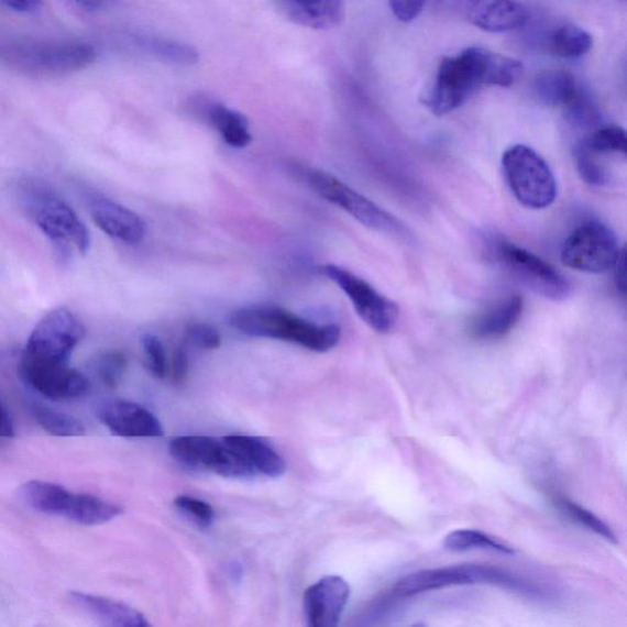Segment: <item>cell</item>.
Wrapping results in <instances>:
<instances>
[{"mask_svg":"<svg viewBox=\"0 0 627 627\" xmlns=\"http://www.w3.org/2000/svg\"><path fill=\"white\" fill-rule=\"evenodd\" d=\"M89 209L95 223L114 240L136 244L145 237V221L121 204L102 196H94L89 200Z\"/></svg>","mask_w":627,"mask_h":627,"instance_id":"17","label":"cell"},{"mask_svg":"<svg viewBox=\"0 0 627 627\" xmlns=\"http://www.w3.org/2000/svg\"><path fill=\"white\" fill-rule=\"evenodd\" d=\"M392 8L394 15L403 23H410V21L416 20L426 7L424 2H391L388 3Z\"/></svg>","mask_w":627,"mask_h":627,"instance_id":"37","label":"cell"},{"mask_svg":"<svg viewBox=\"0 0 627 627\" xmlns=\"http://www.w3.org/2000/svg\"><path fill=\"white\" fill-rule=\"evenodd\" d=\"M20 496L31 509L61 516L82 526L103 525L123 513L121 506L102 497L74 493L59 484L45 481H30L23 484Z\"/></svg>","mask_w":627,"mask_h":627,"instance_id":"4","label":"cell"},{"mask_svg":"<svg viewBox=\"0 0 627 627\" xmlns=\"http://www.w3.org/2000/svg\"><path fill=\"white\" fill-rule=\"evenodd\" d=\"M409 627H427V626L424 625V624H416V625H413V626H409Z\"/></svg>","mask_w":627,"mask_h":627,"instance_id":"43","label":"cell"},{"mask_svg":"<svg viewBox=\"0 0 627 627\" xmlns=\"http://www.w3.org/2000/svg\"><path fill=\"white\" fill-rule=\"evenodd\" d=\"M42 6V2H36V0H7V2H0V7L21 14L36 13Z\"/></svg>","mask_w":627,"mask_h":627,"instance_id":"39","label":"cell"},{"mask_svg":"<svg viewBox=\"0 0 627 627\" xmlns=\"http://www.w3.org/2000/svg\"><path fill=\"white\" fill-rule=\"evenodd\" d=\"M444 547L451 551H468L473 549H486L499 551L504 554H514V549L507 547L501 540L475 529H457L449 534L444 540Z\"/></svg>","mask_w":627,"mask_h":627,"instance_id":"27","label":"cell"},{"mask_svg":"<svg viewBox=\"0 0 627 627\" xmlns=\"http://www.w3.org/2000/svg\"><path fill=\"white\" fill-rule=\"evenodd\" d=\"M0 57L32 77H57L89 67L97 52L86 42H20L0 50Z\"/></svg>","mask_w":627,"mask_h":627,"instance_id":"5","label":"cell"},{"mask_svg":"<svg viewBox=\"0 0 627 627\" xmlns=\"http://www.w3.org/2000/svg\"><path fill=\"white\" fill-rule=\"evenodd\" d=\"M525 301L521 296H512L493 307L475 314L469 321L470 337L477 341L499 340L509 334L521 320Z\"/></svg>","mask_w":627,"mask_h":627,"instance_id":"19","label":"cell"},{"mask_svg":"<svg viewBox=\"0 0 627 627\" xmlns=\"http://www.w3.org/2000/svg\"><path fill=\"white\" fill-rule=\"evenodd\" d=\"M148 47L153 50L158 57L180 64H193L199 58L196 50L172 40L153 38L150 40Z\"/></svg>","mask_w":627,"mask_h":627,"instance_id":"34","label":"cell"},{"mask_svg":"<svg viewBox=\"0 0 627 627\" xmlns=\"http://www.w3.org/2000/svg\"><path fill=\"white\" fill-rule=\"evenodd\" d=\"M302 179L309 188L322 199L337 205L352 218L370 229L388 235L406 240L410 235L407 227L372 200L365 198L359 191L352 189L328 172L320 169H307L302 172Z\"/></svg>","mask_w":627,"mask_h":627,"instance_id":"7","label":"cell"},{"mask_svg":"<svg viewBox=\"0 0 627 627\" xmlns=\"http://www.w3.org/2000/svg\"><path fill=\"white\" fill-rule=\"evenodd\" d=\"M32 415H34L37 425L53 437L79 438L85 436L86 430L82 421L62 413V410L46 406H34Z\"/></svg>","mask_w":627,"mask_h":627,"instance_id":"26","label":"cell"},{"mask_svg":"<svg viewBox=\"0 0 627 627\" xmlns=\"http://www.w3.org/2000/svg\"><path fill=\"white\" fill-rule=\"evenodd\" d=\"M175 506L179 513L199 527L208 528L215 521L213 507L209 503L198 499V497L179 495L176 497Z\"/></svg>","mask_w":627,"mask_h":627,"instance_id":"32","label":"cell"},{"mask_svg":"<svg viewBox=\"0 0 627 627\" xmlns=\"http://www.w3.org/2000/svg\"><path fill=\"white\" fill-rule=\"evenodd\" d=\"M97 418L112 432L125 439H156L164 437L157 417L143 406L123 399L106 403L97 410Z\"/></svg>","mask_w":627,"mask_h":627,"instance_id":"15","label":"cell"},{"mask_svg":"<svg viewBox=\"0 0 627 627\" xmlns=\"http://www.w3.org/2000/svg\"><path fill=\"white\" fill-rule=\"evenodd\" d=\"M20 199L32 221L57 246L61 255L68 256L72 246L84 255L90 251L91 237L85 223L51 188L37 180H25L20 186Z\"/></svg>","mask_w":627,"mask_h":627,"instance_id":"3","label":"cell"},{"mask_svg":"<svg viewBox=\"0 0 627 627\" xmlns=\"http://www.w3.org/2000/svg\"><path fill=\"white\" fill-rule=\"evenodd\" d=\"M147 366L158 380L167 375V359L164 345L154 334H144L142 340Z\"/></svg>","mask_w":627,"mask_h":627,"instance_id":"36","label":"cell"},{"mask_svg":"<svg viewBox=\"0 0 627 627\" xmlns=\"http://www.w3.org/2000/svg\"><path fill=\"white\" fill-rule=\"evenodd\" d=\"M21 380L43 397L52 402H69L89 392L90 382L68 363H52L21 356Z\"/></svg>","mask_w":627,"mask_h":627,"instance_id":"14","label":"cell"},{"mask_svg":"<svg viewBox=\"0 0 627 627\" xmlns=\"http://www.w3.org/2000/svg\"><path fill=\"white\" fill-rule=\"evenodd\" d=\"M350 586L340 576H327L314 583L305 593L308 627H339Z\"/></svg>","mask_w":627,"mask_h":627,"instance_id":"16","label":"cell"},{"mask_svg":"<svg viewBox=\"0 0 627 627\" xmlns=\"http://www.w3.org/2000/svg\"><path fill=\"white\" fill-rule=\"evenodd\" d=\"M495 256L527 287L548 299L561 300L569 296L570 284L557 268L542 257L512 242H497Z\"/></svg>","mask_w":627,"mask_h":627,"instance_id":"13","label":"cell"},{"mask_svg":"<svg viewBox=\"0 0 627 627\" xmlns=\"http://www.w3.org/2000/svg\"><path fill=\"white\" fill-rule=\"evenodd\" d=\"M564 110L571 124L586 129L598 123L597 108L582 90L578 92Z\"/></svg>","mask_w":627,"mask_h":627,"instance_id":"33","label":"cell"},{"mask_svg":"<svg viewBox=\"0 0 627 627\" xmlns=\"http://www.w3.org/2000/svg\"><path fill=\"white\" fill-rule=\"evenodd\" d=\"M522 74L521 62L471 47L441 61L425 103L436 116H446L466 103L483 86L509 88Z\"/></svg>","mask_w":627,"mask_h":627,"instance_id":"1","label":"cell"},{"mask_svg":"<svg viewBox=\"0 0 627 627\" xmlns=\"http://www.w3.org/2000/svg\"><path fill=\"white\" fill-rule=\"evenodd\" d=\"M15 437V426L12 416L0 399V438L12 439Z\"/></svg>","mask_w":627,"mask_h":627,"instance_id":"40","label":"cell"},{"mask_svg":"<svg viewBox=\"0 0 627 627\" xmlns=\"http://www.w3.org/2000/svg\"><path fill=\"white\" fill-rule=\"evenodd\" d=\"M615 267V278H616V286L622 290V294H626V272H625V253L623 252L618 263H616Z\"/></svg>","mask_w":627,"mask_h":627,"instance_id":"41","label":"cell"},{"mask_svg":"<svg viewBox=\"0 0 627 627\" xmlns=\"http://www.w3.org/2000/svg\"><path fill=\"white\" fill-rule=\"evenodd\" d=\"M75 4L89 13L99 12V10L105 6V3L96 2V0H80V2Z\"/></svg>","mask_w":627,"mask_h":627,"instance_id":"42","label":"cell"},{"mask_svg":"<svg viewBox=\"0 0 627 627\" xmlns=\"http://www.w3.org/2000/svg\"><path fill=\"white\" fill-rule=\"evenodd\" d=\"M91 370L105 387L116 388L128 371V360L121 351H106L92 360Z\"/></svg>","mask_w":627,"mask_h":627,"instance_id":"28","label":"cell"},{"mask_svg":"<svg viewBox=\"0 0 627 627\" xmlns=\"http://www.w3.org/2000/svg\"><path fill=\"white\" fill-rule=\"evenodd\" d=\"M504 175L515 198L528 209H546L557 199V179L547 161L532 147L514 145L502 160Z\"/></svg>","mask_w":627,"mask_h":627,"instance_id":"6","label":"cell"},{"mask_svg":"<svg viewBox=\"0 0 627 627\" xmlns=\"http://www.w3.org/2000/svg\"><path fill=\"white\" fill-rule=\"evenodd\" d=\"M189 373V355L186 345L182 343L180 348L173 356L172 375L176 383H182Z\"/></svg>","mask_w":627,"mask_h":627,"instance_id":"38","label":"cell"},{"mask_svg":"<svg viewBox=\"0 0 627 627\" xmlns=\"http://www.w3.org/2000/svg\"><path fill=\"white\" fill-rule=\"evenodd\" d=\"M183 344L187 348H196L202 351L219 350L221 334L209 323H193L184 333Z\"/></svg>","mask_w":627,"mask_h":627,"instance_id":"35","label":"cell"},{"mask_svg":"<svg viewBox=\"0 0 627 627\" xmlns=\"http://www.w3.org/2000/svg\"><path fill=\"white\" fill-rule=\"evenodd\" d=\"M209 121L227 145L242 148L251 144V128L248 119L240 112L221 103L213 105L209 110Z\"/></svg>","mask_w":627,"mask_h":627,"instance_id":"24","label":"cell"},{"mask_svg":"<svg viewBox=\"0 0 627 627\" xmlns=\"http://www.w3.org/2000/svg\"><path fill=\"white\" fill-rule=\"evenodd\" d=\"M85 338L80 319L68 309L52 310L31 332L24 355L52 363H68Z\"/></svg>","mask_w":627,"mask_h":627,"instance_id":"10","label":"cell"},{"mask_svg":"<svg viewBox=\"0 0 627 627\" xmlns=\"http://www.w3.org/2000/svg\"><path fill=\"white\" fill-rule=\"evenodd\" d=\"M534 91L540 102L550 107L565 108L578 95L580 88L570 73L548 70L538 75Z\"/></svg>","mask_w":627,"mask_h":627,"instance_id":"23","label":"cell"},{"mask_svg":"<svg viewBox=\"0 0 627 627\" xmlns=\"http://www.w3.org/2000/svg\"><path fill=\"white\" fill-rule=\"evenodd\" d=\"M528 10L515 2H473L468 7V18L474 26L490 32H506L522 28Z\"/></svg>","mask_w":627,"mask_h":627,"instance_id":"21","label":"cell"},{"mask_svg":"<svg viewBox=\"0 0 627 627\" xmlns=\"http://www.w3.org/2000/svg\"><path fill=\"white\" fill-rule=\"evenodd\" d=\"M223 441L254 475L263 474L267 479H278L287 470V464L283 457L261 439L246 436H229L224 437Z\"/></svg>","mask_w":627,"mask_h":627,"instance_id":"20","label":"cell"},{"mask_svg":"<svg viewBox=\"0 0 627 627\" xmlns=\"http://www.w3.org/2000/svg\"><path fill=\"white\" fill-rule=\"evenodd\" d=\"M69 598L99 627H154L144 614L121 601L81 591L69 592Z\"/></svg>","mask_w":627,"mask_h":627,"instance_id":"18","label":"cell"},{"mask_svg":"<svg viewBox=\"0 0 627 627\" xmlns=\"http://www.w3.org/2000/svg\"><path fill=\"white\" fill-rule=\"evenodd\" d=\"M277 10L287 20L314 30H331L339 26L344 18V6L337 0L323 2H278Z\"/></svg>","mask_w":627,"mask_h":627,"instance_id":"22","label":"cell"},{"mask_svg":"<svg viewBox=\"0 0 627 627\" xmlns=\"http://www.w3.org/2000/svg\"><path fill=\"white\" fill-rule=\"evenodd\" d=\"M495 585L509 588L521 587L514 576L493 566L461 564L415 572L394 586L397 597H415L418 594L457 586Z\"/></svg>","mask_w":627,"mask_h":627,"instance_id":"8","label":"cell"},{"mask_svg":"<svg viewBox=\"0 0 627 627\" xmlns=\"http://www.w3.org/2000/svg\"><path fill=\"white\" fill-rule=\"evenodd\" d=\"M554 504L558 509L572 518L575 522L609 540V542L616 543V538L610 527L607 524H604L600 517L585 509V507L571 502L564 496H557Z\"/></svg>","mask_w":627,"mask_h":627,"instance_id":"31","label":"cell"},{"mask_svg":"<svg viewBox=\"0 0 627 627\" xmlns=\"http://www.w3.org/2000/svg\"><path fill=\"white\" fill-rule=\"evenodd\" d=\"M626 132L622 127L608 125L596 129L583 140V144L594 154L626 155Z\"/></svg>","mask_w":627,"mask_h":627,"instance_id":"30","label":"cell"},{"mask_svg":"<svg viewBox=\"0 0 627 627\" xmlns=\"http://www.w3.org/2000/svg\"><path fill=\"white\" fill-rule=\"evenodd\" d=\"M574 158L579 175L591 187H604L610 180L609 172L582 142L574 150Z\"/></svg>","mask_w":627,"mask_h":627,"instance_id":"29","label":"cell"},{"mask_svg":"<svg viewBox=\"0 0 627 627\" xmlns=\"http://www.w3.org/2000/svg\"><path fill=\"white\" fill-rule=\"evenodd\" d=\"M593 46L590 32L575 24L566 23L557 28L550 36V51L566 59H578L587 54Z\"/></svg>","mask_w":627,"mask_h":627,"instance_id":"25","label":"cell"},{"mask_svg":"<svg viewBox=\"0 0 627 627\" xmlns=\"http://www.w3.org/2000/svg\"><path fill=\"white\" fill-rule=\"evenodd\" d=\"M230 323L246 337L296 343L319 353L332 350L341 338V329L333 323L321 326L270 305L238 309L231 314Z\"/></svg>","mask_w":627,"mask_h":627,"instance_id":"2","label":"cell"},{"mask_svg":"<svg viewBox=\"0 0 627 627\" xmlns=\"http://www.w3.org/2000/svg\"><path fill=\"white\" fill-rule=\"evenodd\" d=\"M320 273L342 289L367 327L380 333H388L395 328L398 307L366 280L332 264L321 266Z\"/></svg>","mask_w":627,"mask_h":627,"instance_id":"12","label":"cell"},{"mask_svg":"<svg viewBox=\"0 0 627 627\" xmlns=\"http://www.w3.org/2000/svg\"><path fill=\"white\" fill-rule=\"evenodd\" d=\"M623 252L607 224L587 221L570 234L562 246L561 261L576 272L602 274L618 263Z\"/></svg>","mask_w":627,"mask_h":627,"instance_id":"9","label":"cell"},{"mask_svg":"<svg viewBox=\"0 0 627 627\" xmlns=\"http://www.w3.org/2000/svg\"><path fill=\"white\" fill-rule=\"evenodd\" d=\"M173 459L194 470L208 471L226 479L255 477L226 442L210 437H179L170 441Z\"/></svg>","mask_w":627,"mask_h":627,"instance_id":"11","label":"cell"}]
</instances>
